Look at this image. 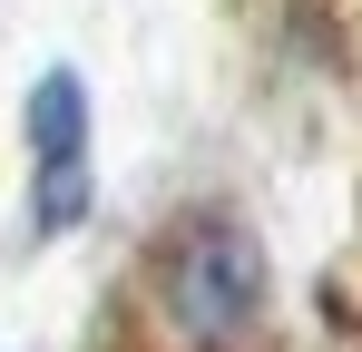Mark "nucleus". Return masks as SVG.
I'll list each match as a JSON object with an SVG mask.
<instances>
[{
  "label": "nucleus",
  "instance_id": "nucleus-1",
  "mask_svg": "<svg viewBox=\"0 0 362 352\" xmlns=\"http://www.w3.org/2000/svg\"><path fill=\"white\" fill-rule=\"evenodd\" d=\"M264 293H274L264 235L245 225L235 206H186L177 225L157 235V254H147V303H157V323L186 352H235L264 323Z\"/></svg>",
  "mask_w": 362,
  "mask_h": 352
},
{
  "label": "nucleus",
  "instance_id": "nucleus-2",
  "mask_svg": "<svg viewBox=\"0 0 362 352\" xmlns=\"http://www.w3.org/2000/svg\"><path fill=\"white\" fill-rule=\"evenodd\" d=\"M20 137H30V167H69V157H88V78H78L69 59L30 78V98H20Z\"/></svg>",
  "mask_w": 362,
  "mask_h": 352
},
{
  "label": "nucleus",
  "instance_id": "nucleus-3",
  "mask_svg": "<svg viewBox=\"0 0 362 352\" xmlns=\"http://www.w3.org/2000/svg\"><path fill=\"white\" fill-rule=\"evenodd\" d=\"M88 206H98L88 157H69V167H30V235H40V245H49V235H78Z\"/></svg>",
  "mask_w": 362,
  "mask_h": 352
}]
</instances>
